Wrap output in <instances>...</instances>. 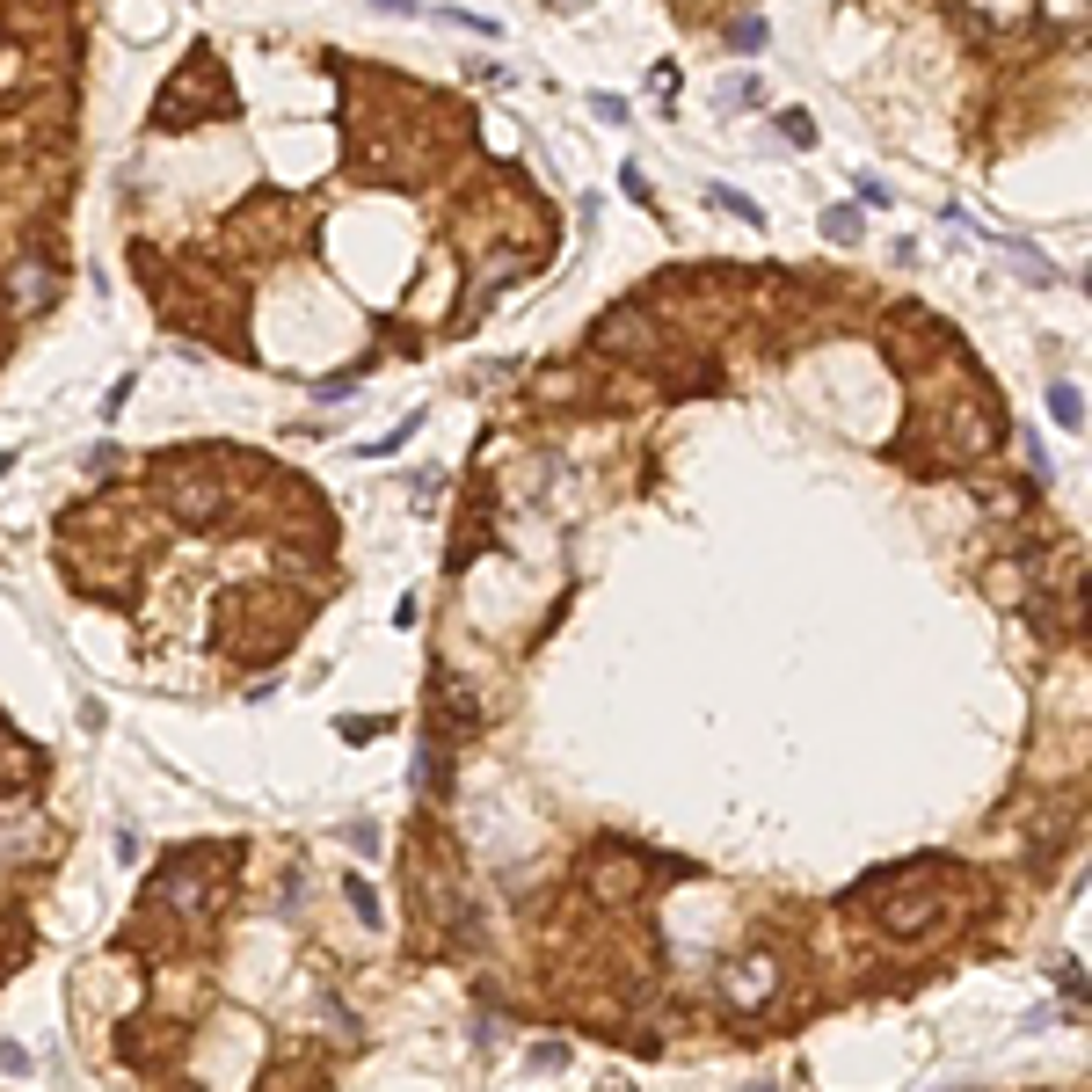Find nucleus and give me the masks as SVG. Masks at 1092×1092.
I'll return each mask as SVG.
<instances>
[{
  "label": "nucleus",
  "instance_id": "1",
  "mask_svg": "<svg viewBox=\"0 0 1092 1092\" xmlns=\"http://www.w3.org/2000/svg\"><path fill=\"white\" fill-rule=\"evenodd\" d=\"M167 502H176V518H190V525H219L226 518V488H219V474H190V466H167Z\"/></svg>",
  "mask_w": 1092,
  "mask_h": 1092
},
{
  "label": "nucleus",
  "instance_id": "2",
  "mask_svg": "<svg viewBox=\"0 0 1092 1092\" xmlns=\"http://www.w3.org/2000/svg\"><path fill=\"white\" fill-rule=\"evenodd\" d=\"M940 910H947L940 889H903V896H889V910H881V933H889V940H917V933L940 926Z\"/></svg>",
  "mask_w": 1092,
  "mask_h": 1092
},
{
  "label": "nucleus",
  "instance_id": "3",
  "mask_svg": "<svg viewBox=\"0 0 1092 1092\" xmlns=\"http://www.w3.org/2000/svg\"><path fill=\"white\" fill-rule=\"evenodd\" d=\"M773 983H780V962H773V954H743V962L728 969V1005H743V1013H750V1005L773 997Z\"/></svg>",
  "mask_w": 1092,
  "mask_h": 1092
},
{
  "label": "nucleus",
  "instance_id": "4",
  "mask_svg": "<svg viewBox=\"0 0 1092 1092\" xmlns=\"http://www.w3.org/2000/svg\"><path fill=\"white\" fill-rule=\"evenodd\" d=\"M591 889H598L605 903H634V896H641V867H634V860H598V867H591Z\"/></svg>",
  "mask_w": 1092,
  "mask_h": 1092
},
{
  "label": "nucleus",
  "instance_id": "5",
  "mask_svg": "<svg viewBox=\"0 0 1092 1092\" xmlns=\"http://www.w3.org/2000/svg\"><path fill=\"white\" fill-rule=\"evenodd\" d=\"M860 233H867V226H860V212H853V204H830V212H823V240L860 248Z\"/></svg>",
  "mask_w": 1092,
  "mask_h": 1092
},
{
  "label": "nucleus",
  "instance_id": "6",
  "mask_svg": "<svg viewBox=\"0 0 1092 1092\" xmlns=\"http://www.w3.org/2000/svg\"><path fill=\"white\" fill-rule=\"evenodd\" d=\"M707 204H714V212H728V219H743V226H758V219H765L758 204H750L743 190H728V183H707Z\"/></svg>",
  "mask_w": 1092,
  "mask_h": 1092
},
{
  "label": "nucleus",
  "instance_id": "7",
  "mask_svg": "<svg viewBox=\"0 0 1092 1092\" xmlns=\"http://www.w3.org/2000/svg\"><path fill=\"white\" fill-rule=\"evenodd\" d=\"M1049 415H1056V423L1063 430H1085V401H1078V386L1063 379V386H1049Z\"/></svg>",
  "mask_w": 1092,
  "mask_h": 1092
},
{
  "label": "nucleus",
  "instance_id": "8",
  "mask_svg": "<svg viewBox=\"0 0 1092 1092\" xmlns=\"http://www.w3.org/2000/svg\"><path fill=\"white\" fill-rule=\"evenodd\" d=\"M728 51H743V59H750V51H765V23H758V15H743V23L728 30Z\"/></svg>",
  "mask_w": 1092,
  "mask_h": 1092
},
{
  "label": "nucleus",
  "instance_id": "9",
  "mask_svg": "<svg viewBox=\"0 0 1092 1092\" xmlns=\"http://www.w3.org/2000/svg\"><path fill=\"white\" fill-rule=\"evenodd\" d=\"M780 131H787V139H794V146H808V139H816V124H808V117H801V110H787V117H780Z\"/></svg>",
  "mask_w": 1092,
  "mask_h": 1092
},
{
  "label": "nucleus",
  "instance_id": "10",
  "mask_svg": "<svg viewBox=\"0 0 1092 1092\" xmlns=\"http://www.w3.org/2000/svg\"><path fill=\"white\" fill-rule=\"evenodd\" d=\"M532 1063H539V1070H561V1063H568V1049H561V1042H539V1049H532Z\"/></svg>",
  "mask_w": 1092,
  "mask_h": 1092
},
{
  "label": "nucleus",
  "instance_id": "11",
  "mask_svg": "<svg viewBox=\"0 0 1092 1092\" xmlns=\"http://www.w3.org/2000/svg\"><path fill=\"white\" fill-rule=\"evenodd\" d=\"M0 1070H30V1049H15V1042H0Z\"/></svg>",
  "mask_w": 1092,
  "mask_h": 1092
},
{
  "label": "nucleus",
  "instance_id": "12",
  "mask_svg": "<svg viewBox=\"0 0 1092 1092\" xmlns=\"http://www.w3.org/2000/svg\"><path fill=\"white\" fill-rule=\"evenodd\" d=\"M372 8H386V15H415V0H372Z\"/></svg>",
  "mask_w": 1092,
  "mask_h": 1092
},
{
  "label": "nucleus",
  "instance_id": "13",
  "mask_svg": "<svg viewBox=\"0 0 1092 1092\" xmlns=\"http://www.w3.org/2000/svg\"><path fill=\"white\" fill-rule=\"evenodd\" d=\"M678 8H692V0H678Z\"/></svg>",
  "mask_w": 1092,
  "mask_h": 1092
}]
</instances>
